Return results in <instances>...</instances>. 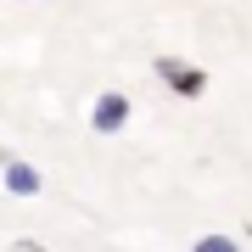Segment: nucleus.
<instances>
[{"mask_svg":"<svg viewBox=\"0 0 252 252\" xmlns=\"http://www.w3.org/2000/svg\"><path fill=\"white\" fill-rule=\"evenodd\" d=\"M124 124H129V95L124 90H101L95 107H90V129L95 135H118Z\"/></svg>","mask_w":252,"mask_h":252,"instance_id":"f03ea898","label":"nucleus"},{"mask_svg":"<svg viewBox=\"0 0 252 252\" xmlns=\"http://www.w3.org/2000/svg\"><path fill=\"white\" fill-rule=\"evenodd\" d=\"M196 252H241V247H235L230 235H202V241H196Z\"/></svg>","mask_w":252,"mask_h":252,"instance_id":"20e7f679","label":"nucleus"},{"mask_svg":"<svg viewBox=\"0 0 252 252\" xmlns=\"http://www.w3.org/2000/svg\"><path fill=\"white\" fill-rule=\"evenodd\" d=\"M6 162H11V157H6V152H0V168H6Z\"/></svg>","mask_w":252,"mask_h":252,"instance_id":"39448f33","label":"nucleus"},{"mask_svg":"<svg viewBox=\"0 0 252 252\" xmlns=\"http://www.w3.org/2000/svg\"><path fill=\"white\" fill-rule=\"evenodd\" d=\"M247 235H252V224H247Z\"/></svg>","mask_w":252,"mask_h":252,"instance_id":"423d86ee","label":"nucleus"},{"mask_svg":"<svg viewBox=\"0 0 252 252\" xmlns=\"http://www.w3.org/2000/svg\"><path fill=\"white\" fill-rule=\"evenodd\" d=\"M6 190H11V196H34V190H39V168L11 157V162H6Z\"/></svg>","mask_w":252,"mask_h":252,"instance_id":"7ed1b4c3","label":"nucleus"},{"mask_svg":"<svg viewBox=\"0 0 252 252\" xmlns=\"http://www.w3.org/2000/svg\"><path fill=\"white\" fill-rule=\"evenodd\" d=\"M157 73H162V84H168L174 95H190V101H196L207 90V73L196 62H180V56H157Z\"/></svg>","mask_w":252,"mask_h":252,"instance_id":"f257e3e1","label":"nucleus"}]
</instances>
